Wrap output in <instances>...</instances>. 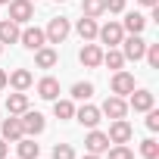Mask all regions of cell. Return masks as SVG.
<instances>
[{
  "label": "cell",
  "instance_id": "obj_30",
  "mask_svg": "<svg viewBox=\"0 0 159 159\" xmlns=\"http://www.w3.org/2000/svg\"><path fill=\"white\" fill-rule=\"evenodd\" d=\"M53 159H75L72 143H56V147H53Z\"/></svg>",
  "mask_w": 159,
  "mask_h": 159
},
{
  "label": "cell",
  "instance_id": "obj_17",
  "mask_svg": "<svg viewBox=\"0 0 159 159\" xmlns=\"http://www.w3.org/2000/svg\"><path fill=\"white\" fill-rule=\"evenodd\" d=\"M38 97L53 103V100L59 97V81H56V78H50V75H47V78H41V81H38Z\"/></svg>",
  "mask_w": 159,
  "mask_h": 159
},
{
  "label": "cell",
  "instance_id": "obj_24",
  "mask_svg": "<svg viewBox=\"0 0 159 159\" xmlns=\"http://www.w3.org/2000/svg\"><path fill=\"white\" fill-rule=\"evenodd\" d=\"M103 66H109L112 72H119V69L125 66V56H122V50H116V47L103 50Z\"/></svg>",
  "mask_w": 159,
  "mask_h": 159
},
{
  "label": "cell",
  "instance_id": "obj_1",
  "mask_svg": "<svg viewBox=\"0 0 159 159\" xmlns=\"http://www.w3.org/2000/svg\"><path fill=\"white\" fill-rule=\"evenodd\" d=\"M19 122H22V134H25V137H38V134H44V128H47V122H44V116H41L38 109H25V112L19 116Z\"/></svg>",
  "mask_w": 159,
  "mask_h": 159
},
{
  "label": "cell",
  "instance_id": "obj_23",
  "mask_svg": "<svg viewBox=\"0 0 159 159\" xmlns=\"http://www.w3.org/2000/svg\"><path fill=\"white\" fill-rule=\"evenodd\" d=\"M53 116L59 119V122H66V119H75V103L72 100H53Z\"/></svg>",
  "mask_w": 159,
  "mask_h": 159
},
{
  "label": "cell",
  "instance_id": "obj_9",
  "mask_svg": "<svg viewBox=\"0 0 159 159\" xmlns=\"http://www.w3.org/2000/svg\"><path fill=\"white\" fill-rule=\"evenodd\" d=\"M128 97H131V100H128V109H134V112H147V109H153V91H147V88H134Z\"/></svg>",
  "mask_w": 159,
  "mask_h": 159
},
{
  "label": "cell",
  "instance_id": "obj_10",
  "mask_svg": "<svg viewBox=\"0 0 159 159\" xmlns=\"http://www.w3.org/2000/svg\"><path fill=\"white\" fill-rule=\"evenodd\" d=\"M109 88H112V94H116V97H125V94H131V91H134V75H131V72H125V69H119V72L112 75Z\"/></svg>",
  "mask_w": 159,
  "mask_h": 159
},
{
  "label": "cell",
  "instance_id": "obj_34",
  "mask_svg": "<svg viewBox=\"0 0 159 159\" xmlns=\"http://www.w3.org/2000/svg\"><path fill=\"white\" fill-rule=\"evenodd\" d=\"M3 88H7V72L0 69V91H3Z\"/></svg>",
  "mask_w": 159,
  "mask_h": 159
},
{
  "label": "cell",
  "instance_id": "obj_39",
  "mask_svg": "<svg viewBox=\"0 0 159 159\" xmlns=\"http://www.w3.org/2000/svg\"><path fill=\"white\" fill-rule=\"evenodd\" d=\"M56 3H66V0H56Z\"/></svg>",
  "mask_w": 159,
  "mask_h": 159
},
{
  "label": "cell",
  "instance_id": "obj_8",
  "mask_svg": "<svg viewBox=\"0 0 159 159\" xmlns=\"http://www.w3.org/2000/svg\"><path fill=\"white\" fill-rule=\"evenodd\" d=\"M97 38L109 47H119L122 38H125V28H122V22H106L103 28H97Z\"/></svg>",
  "mask_w": 159,
  "mask_h": 159
},
{
  "label": "cell",
  "instance_id": "obj_12",
  "mask_svg": "<svg viewBox=\"0 0 159 159\" xmlns=\"http://www.w3.org/2000/svg\"><path fill=\"white\" fill-rule=\"evenodd\" d=\"M100 112H103V116H109V119H125V116H128V103H125L122 97H116V94H112V97H106V100H103Z\"/></svg>",
  "mask_w": 159,
  "mask_h": 159
},
{
  "label": "cell",
  "instance_id": "obj_2",
  "mask_svg": "<svg viewBox=\"0 0 159 159\" xmlns=\"http://www.w3.org/2000/svg\"><path fill=\"white\" fill-rule=\"evenodd\" d=\"M69 31H72V25H69V19H62V16L50 19V25L44 28V34H47V44H62V41L69 38Z\"/></svg>",
  "mask_w": 159,
  "mask_h": 159
},
{
  "label": "cell",
  "instance_id": "obj_25",
  "mask_svg": "<svg viewBox=\"0 0 159 159\" xmlns=\"http://www.w3.org/2000/svg\"><path fill=\"white\" fill-rule=\"evenodd\" d=\"M81 13L91 16V19L103 16V13H106V10H103V0H81Z\"/></svg>",
  "mask_w": 159,
  "mask_h": 159
},
{
  "label": "cell",
  "instance_id": "obj_3",
  "mask_svg": "<svg viewBox=\"0 0 159 159\" xmlns=\"http://www.w3.org/2000/svg\"><path fill=\"white\" fill-rule=\"evenodd\" d=\"M143 50H147V41H143L140 34H128V38H122V56H125V59L137 62V59H143Z\"/></svg>",
  "mask_w": 159,
  "mask_h": 159
},
{
  "label": "cell",
  "instance_id": "obj_29",
  "mask_svg": "<svg viewBox=\"0 0 159 159\" xmlns=\"http://www.w3.org/2000/svg\"><path fill=\"white\" fill-rule=\"evenodd\" d=\"M143 56H147V62H150V69H159V44H147V50H143Z\"/></svg>",
  "mask_w": 159,
  "mask_h": 159
},
{
  "label": "cell",
  "instance_id": "obj_33",
  "mask_svg": "<svg viewBox=\"0 0 159 159\" xmlns=\"http://www.w3.org/2000/svg\"><path fill=\"white\" fill-rule=\"evenodd\" d=\"M0 159H7V140L0 137Z\"/></svg>",
  "mask_w": 159,
  "mask_h": 159
},
{
  "label": "cell",
  "instance_id": "obj_14",
  "mask_svg": "<svg viewBox=\"0 0 159 159\" xmlns=\"http://www.w3.org/2000/svg\"><path fill=\"white\" fill-rule=\"evenodd\" d=\"M7 84H10L13 91H28V88L34 84V75H31L28 69H13V72L7 75Z\"/></svg>",
  "mask_w": 159,
  "mask_h": 159
},
{
  "label": "cell",
  "instance_id": "obj_4",
  "mask_svg": "<svg viewBox=\"0 0 159 159\" xmlns=\"http://www.w3.org/2000/svg\"><path fill=\"white\" fill-rule=\"evenodd\" d=\"M78 59H81L84 69H100V66H103V47L84 41V47H81V53H78Z\"/></svg>",
  "mask_w": 159,
  "mask_h": 159
},
{
  "label": "cell",
  "instance_id": "obj_5",
  "mask_svg": "<svg viewBox=\"0 0 159 159\" xmlns=\"http://www.w3.org/2000/svg\"><path fill=\"white\" fill-rule=\"evenodd\" d=\"M19 44H22L25 50H41V47L47 44V34H44V28L28 25L25 31H19Z\"/></svg>",
  "mask_w": 159,
  "mask_h": 159
},
{
  "label": "cell",
  "instance_id": "obj_11",
  "mask_svg": "<svg viewBox=\"0 0 159 159\" xmlns=\"http://www.w3.org/2000/svg\"><path fill=\"white\" fill-rule=\"evenodd\" d=\"M75 119L81 122L84 128H97V125L103 122V112H100V106H91V103L84 100V106H81V109H75Z\"/></svg>",
  "mask_w": 159,
  "mask_h": 159
},
{
  "label": "cell",
  "instance_id": "obj_18",
  "mask_svg": "<svg viewBox=\"0 0 159 159\" xmlns=\"http://www.w3.org/2000/svg\"><path fill=\"white\" fill-rule=\"evenodd\" d=\"M25 109H28V94L25 91H16V94L7 97V112L10 116H22Z\"/></svg>",
  "mask_w": 159,
  "mask_h": 159
},
{
  "label": "cell",
  "instance_id": "obj_27",
  "mask_svg": "<svg viewBox=\"0 0 159 159\" xmlns=\"http://www.w3.org/2000/svg\"><path fill=\"white\" fill-rule=\"evenodd\" d=\"M140 156H143V159H159V143H156L153 137H147V140L140 143Z\"/></svg>",
  "mask_w": 159,
  "mask_h": 159
},
{
  "label": "cell",
  "instance_id": "obj_26",
  "mask_svg": "<svg viewBox=\"0 0 159 159\" xmlns=\"http://www.w3.org/2000/svg\"><path fill=\"white\" fill-rule=\"evenodd\" d=\"M72 97H75V100H91V97H94V84H91V81L72 84Z\"/></svg>",
  "mask_w": 159,
  "mask_h": 159
},
{
  "label": "cell",
  "instance_id": "obj_16",
  "mask_svg": "<svg viewBox=\"0 0 159 159\" xmlns=\"http://www.w3.org/2000/svg\"><path fill=\"white\" fill-rule=\"evenodd\" d=\"M56 62H59V53H56L53 47L44 44L41 50H34V66H38V69H53Z\"/></svg>",
  "mask_w": 159,
  "mask_h": 159
},
{
  "label": "cell",
  "instance_id": "obj_20",
  "mask_svg": "<svg viewBox=\"0 0 159 159\" xmlns=\"http://www.w3.org/2000/svg\"><path fill=\"white\" fill-rule=\"evenodd\" d=\"M75 28H78V34H81V41H94V38H97V28H100V25H97V19H91V16H81Z\"/></svg>",
  "mask_w": 159,
  "mask_h": 159
},
{
  "label": "cell",
  "instance_id": "obj_6",
  "mask_svg": "<svg viewBox=\"0 0 159 159\" xmlns=\"http://www.w3.org/2000/svg\"><path fill=\"white\" fill-rule=\"evenodd\" d=\"M10 19L16 25H25L28 19H34V3L31 0H10Z\"/></svg>",
  "mask_w": 159,
  "mask_h": 159
},
{
  "label": "cell",
  "instance_id": "obj_37",
  "mask_svg": "<svg viewBox=\"0 0 159 159\" xmlns=\"http://www.w3.org/2000/svg\"><path fill=\"white\" fill-rule=\"evenodd\" d=\"M3 3H10V0H0V7H3Z\"/></svg>",
  "mask_w": 159,
  "mask_h": 159
},
{
  "label": "cell",
  "instance_id": "obj_40",
  "mask_svg": "<svg viewBox=\"0 0 159 159\" xmlns=\"http://www.w3.org/2000/svg\"><path fill=\"white\" fill-rule=\"evenodd\" d=\"M31 3H34V0H31Z\"/></svg>",
  "mask_w": 159,
  "mask_h": 159
},
{
  "label": "cell",
  "instance_id": "obj_32",
  "mask_svg": "<svg viewBox=\"0 0 159 159\" xmlns=\"http://www.w3.org/2000/svg\"><path fill=\"white\" fill-rule=\"evenodd\" d=\"M147 128L150 131H159V112L156 109H147Z\"/></svg>",
  "mask_w": 159,
  "mask_h": 159
},
{
  "label": "cell",
  "instance_id": "obj_31",
  "mask_svg": "<svg viewBox=\"0 0 159 159\" xmlns=\"http://www.w3.org/2000/svg\"><path fill=\"white\" fill-rule=\"evenodd\" d=\"M103 10L106 13H122L125 10V0H103Z\"/></svg>",
  "mask_w": 159,
  "mask_h": 159
},
{
  "label": "cell",
  "instance_id": "obj_36",
  "mask_svg": "<svg viewBox=\"0 0 159 159\" xmlns=\"http://www.w3.org/2000/svg\"><path fill=\"white\" fill-rule=\"evenodd\" d=\"M81 159H100V156H97V153H88V156H81Z\"/></svg>",
  "mask_w": 159,
  "mask_h": 159
},
{
  "label": "cell",
  "instance_id": "obj_28",
  "mask_svg": "<svg viewBox=\"0 0 159 159\" xmlns=\"http://www.w3.org/2000/svg\"><path fill=\"white\" fill-rule=\"evenodd\" d=\"M106 153H109V159H134V150L125 147V143H116V147H109Z\"/></svg>",
  "mask_w": 159,
  "mask_h": 159
},
{
  "label": "cell",
  "instance_id": "obj_13",
  "mask_svg": "<svg viewBox=\"0 0 159 159\" xmlns=\"http://www.w3.org/2000/svg\"><path fill=\"white\" fill-rule=\"evenodd\" d=\"M84 150L88 153H106L109 150V137H106V131H97V128H91V134L84 137Z\"/></svg>",
  "mask_w": 159,
  "mask_h": 159
},
{
  "label": "cell",
  "instance_id": "obj_35",
  "mask_svg": "<svg viewBox=\"0 0 159 159\" xmlns=\"http://www.w3.org/2000/svg\"><path fill=\"white\" fill-rule=\"evenodd\" d=\"M137 3H143V7H156L159 0H137Z\"/></svg>",
  "mask_w": 159,
  "mask_h": 159
},
{
  "label": "cell",
  "instance_id": "obj_22",
  "mask_svg": "<svg viewBox=\"0 0 159 159\" xmlns=\"http://www.w3.org/2000/svg\"><path fill=\"white\" fill-rule=\"evenodd\" d=\"M19 159H38L41 153V143H34V137H19Z\"/></svg>",
  "mask_w": 159,
  "mask_h": 159
},
{
  "label": "cell",
  "instance_id": "obj_19",
  "mask_svg": "<svg viewBox=\"0 0 159 159\" xmlns=\"http://www.w3.org/2000/svg\"><path fill=\"white\" fill-rule=\"evenodd\" d=\"M0 44H19V25L13 19H0Z\"/></svg>",
  "mask_w": 159,
  "mask_h": 159
},
{
  "label": "cell",
  "instance_id": "obj_15",
  "mask_svg": "<svg viewBox=\"0 0 159 159\" xmlns=\"http://www.w3.org/2000/svg\"><path fill=\"white\" fill-rule=\"evenodd\" d=\"M0 134H3V140H7V143H16L19 137H25V134H22V122H19V116L3 119V125H0Z\"/></svg>",
  "mask_w": 159,
  "mask_h": 159
},
{
  "label": "cell",
  "instance_id": "obj_7",
  "mask_svg": "<svg viewBox=\"0 0 159 159\" xmlns=\"http://www.w3.org/2000/svg\"><path fill=\"white\" fill-rule=\"evenodd\" d=\"M106 137H109V143H128V140L134 137V128H131L125 119H112V125H109Z\"/></svg>",
  "mask_w": 159,
  "mask_h": 159
},
{
  "label": "cell",
  "instance_id": "obj_38",
  "mask_svg": "<svg viewBox=\"0 0 159 159\" xmlns=\"http://www.w3.org/2000/svg\"><path fill=\"white\" fill-rule=\"evenodd\" d=\"M0 53H3V44H0Z\"/></svg>",
  "mask_w": 159,
  "mask_h": 159
},
{
  "label": "cell",
  "instance_id": "obj_21",
  "mask_svg": "<svg viewBox=\"0 0 159 159\" xmlns=\"http://www.w3.org/2000/svg\"><path fill=\"white\" fill-rule=\"evenodd\" d=\"M122 28H125L128 34H140V31L147 28V16H140V13H128L125 22H122Z\"/></svg>",
  "mask_w": 159,
  "mask_h": 159
}]
</instances>
